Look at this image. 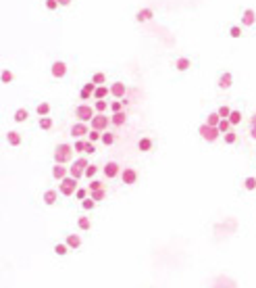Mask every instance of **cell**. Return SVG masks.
I'll return each instance as SVG.
<instances>
[{
  "label": "cell",
  "instance_id": "obj_1",
  "mask_svg": "<svg viewBox=\"0 0 256 288\" xmlns=\"http://www.w3.org/2000/svg\"><path fill=\"white\" fill-rule=\"evenodd\" d=\"M73 153H75V148L71 144H58L55 148V163H60V165H67V163H71L73 159Z\"/></svg>",
  "mask_w": 256,
  "mask_h": 288
},
{
  "label": "cell",
  "instance_id": "obj_2",
  "mask_svg": "<svg viewBox=\"0 0 256 288\" xmlns=\"http://www.w3.org/2000/svg\"><path fill=\"white\" fill-rule=\"evenodd\" d=\"M77 178H73V176H67L65 180H60V184H58V192L63 196H73L75 192H77Z\"/></svg>",
  "mask_w": 256,
  "mask_h": 288
},
{
  "label": "cell",
  "instance_id": "obj_3",
  "mask_svg": "<svg viewBox=\"0 0 256 288\" xmlns=\"http://www.w3.org/2000/svg\"><path fill=\"white\" fill-rule=\"evenodd\" d=\"M75 117H77V121H84V124H87V121H92L96 117V109L92 107V104L84 102V104H79V107L75 109Z\"/></svg>",
  "mask_w": 256,
  "mask_h": 288
},
{
  "label": "cell",
  "instance_id": "obj_4",
  "mask_svg": "<svg viewBox=\"0 0 256 288\" xmlns=\"http://www.w3.org/2000/svg\"><path fill=\"white\" fill-rule=\"evenodd\" d=\"M198 134H200L202 140H206V142H215V140H219V136H221L219 128H213V126H208V124H202L198 128Z\"/></svg>",
  "mask_w": 256,
  "mask_h": 288
},
{
  "label": "cell",
  "instance_id": "obj_5",
  "mask_svg": "<svg viewBox=\"0 0 256 288\" xmlns=\"http://www.w3.org/2000/svg\"><path fill=\"white\" fill-rule=\"evenodd\" d=\"M87 159L85 157H79V159H75L73 163H71V167H69V176H73V178H82V176H85V167H87Z\"/></svg>",
  "mask_w": 256,
  "mask_h": 288
},
{
  "label": "cell",
  "instance_id": "obj_6",
  "mask_svg": "<svg viewBox=\"0 0 256 288\" xmlns=\"http://www.w3.org/2000/svg\"><path fill=\"white\" fill-rule=\"evenodd\" d=\"M111 124V119L104 113H96V117L90 121V129H98V132H107V128Z\"/></svg>",
  "mask_w": 256,
  "mask_h": 288
},
{
  "label": "cell",
  "instance_id": "obj_7",
  "mask_svg": "<svg viewBox=\"0 0 256 288\" xmlns=\"http://www.w3.org/2000/svg\"><path fill=\"white\" fill-rule=\"evenodd\" d=\"M102 171H104V178L114 180V178H117V176H119V173H121L123 169H121V165H119L117 161H109V163H104Z\"/></svg>",
  "mask_w": 256,
  "mask_h": 288
},
{
  "label": "cell",
  "instance_id": "obj_8",
  "mask_svg": "<svg viewBox=\"0 0 256 288\" xmlns=\"http://www.w3.org/2000/svg\"><path fill=\"white\" fill-rule=\"evenodd\" d=\"M121 182L125 186H134V184H138V171L134 169V167H125L121 171Z\"/></svg>",
  "mask_w": 256,
  "mask_h": 288
},
{
  "label": "cell",
  "instance_id": "obj_9",
  "mask_svg": "<svg viewBox=\"0 0 256 288\" xmlns=\"http://www.w3.org/2000/svg\"><path fill=\"white\" fill-rule=\"evenodd\" d=\"M50 73L52 77H57V80H63V77L67 75V65L63 63V61H55L50 67Z\"/></svg>",
  "mask_w": 256,
  "mask_h": 288
},
{
  "label": "cell",
  "instance_id": "obj_10",
  "mask_svg": "<svg viewBox=\"0 0 256 288\" xmlns=\"http://www.w3.org/2000/svg\"><path fill=\"white\" fill-rule=\"evenodd\" d=\"M96 88H98V86H96L94 82L84 84V86H82V90H79V98H82V100H90V98H94Z\"/></svg>",
  "mask_w": 256,
  "mask_h": 288
},
{
  "label": "cell",
  "instance_id": "obj_11",
  "mask_svg": "<svg viewBox=\"0 0 256 288\" xmlns=\"http://www.w3.org/2000/svg\"><path fill=\"white\" fill-rule=\"evenodd\" d=\"M90 134V129H87V124H84V121H77V124L71 126V136L73 138H84Z\"/></svg>",
  "mask_w": 256,
  "mask_h": 288
},
{
  "label": "cell",
  "instance_id": "obj_12",
  "mask_svg": "<svg viewBox=\"0 0 256 288\" xmlns=\"http://www.w3.org/2000/svg\"><path fill=\"white\" fill-rule=\"evenodd\" d=\"M65 242H67V247L71 249V251H77V249H82V236L79 234H67L65 236Z\"/></svg>",
  "mask_w": 256,
  "mask_h": 288
},
{
  "label": "cell",
  "instance_id": "obj_13",
  "mask_svg": "<svg viewBox=\"0 0 256 288\" xmlns=\"http://www.w3.org/2000/svg\"><path fill=\"white\" fill-rule=\"evenodd\" d=\"M67 176H69V167H65V165H60V163H55V167H52V178L60 182Z\"/></svg>",
  "mask_w": 256,
  "mask_h": 288
},
{
  "label": "cell",
  "instance_id": "obj_14",
  "mask_svg": "<svg viewBox=\"0 0 256 288\" xmlns=\"http://www.w3.org/2000/svg\"><path fill=\"white\" fill-rule=\"evenodd\" d=\"M111 94L114 96L117 100H121L123 96L127 94V88H125V84H121V82H114L113 86H111Z\"/></svg>",
  "mask_w": 256,
  "mask_h": 288
},
{
  "label": "cell",
  "instance_id": "obj_15",
  "mask_svg": "<svg viewBox=\"0 0 256 288\" xmlns=\"http://www.w3.org/2000/svg\"><path fill=\"white\" fill-rule=\"evenodd\" d=\"M231 84H233V75L229 73V71L219 75V88L221 90H229V88H231Z\"/></svg>",
  "mask_w": 256,
  "mask_h": 288
},
{
  "label": "cell",
  "instance_id": "obj_16",
  "mask_svg": "<svg viewBox=\"0 0 256 288\" xmlns=\"http://www.w3.org/2000/svg\"><path fill=\"white\" fill-rule=\"evenodd\" d=\"M254 23H256V13L252 11V8H246V11L242 13V25H246V28H252Z\"/></svg>",
  "mask_w": 256,
  "mask_h": 288
},
{
  "label": "cell",
  "instance_id": "obj_17",
  "mask_svg": "<svg viewBox=\"0 0 256 288\" xmlns=\"http://www.w3.org/2000/svg\"><path fill=\"white\" fill-rule=\"evenodd\" d=\"M42 200H44V205H48V207H52V205H57V200H58V192L57 190H46L44 192V196H42Z\"/></svg>",
  "mask_w": 256,
  "mask_h": 288
},
{
  "label": "cell",
  "instance_id": "obj_18",
  "mask_svg": "<svg viewBox=\"0 0 256 288\" xmlns=\"http://www.w3.org/2000/svg\"><path fill=\"white\" fill-rule=\"evenodd\" d=\"M6 142L11 144V146H21L23 136L19 132H15V129H11V132H6Z\"/></svg>",
  "mask_w": 256,
  "mask_h": 288
},
{
  "label": "cell",
  "instance_id": "obj_19",
  "mask_svg": "<svg viewBox=\"0 0 256 288\" xmlns=\"http://www.w3.org/2000/svg\"><path fill=\"white\" fill-rule=\"evenodd\" d=\"M152 146H154V142H152V138H148V136H144V138H140V140H138V151L140 153L152 151Z\"/></svg>",
  "mask_w": 256,
  "mask_h": 288
},
{
  "label": "cell",
  "instance_id": "obj_20",
  "mask_svg": "<svg viewBox=\"0 0 256 288\" xmlns=\"http://www.w3.org/2000/svg\"><path fill=\"white\" fill-rule=\"evenodd\" d=\"M152 17H154V11H152V8H142V11H138V13H136V19H138L140 23L150 21Z\"/></svg>",
  "mask_w": 256,
  "mask_h": 288
},
{
  "label": "cell",
  "instance_id": "obj_21",
  "mask_svg": "<svg viewBox=\"0 0 256 288\" xmlns=\"http://www.w3.org/2000/svg\"><path fill=\"white\" fill-rule=\"evenodd\" d=\"M125 121H127V113L125 111L113 113V117H111V124L113 126H125Z\"/></svg>",
  "mask_w": 256,
  "mask_h": 288
},
{
  "label": "cell",
  "instance_id": "obj_22",
  "mask_svg": "<svg viewBox=\"0 0 256 288\" xmlns=\"http://www.w3.org/2000/svg\"><path fill=\"white\" fill-rule=\"evenodd\" d=\"M190 67H192V61L188 57H179L175 61V69H177V71H188Z\"/></svg>",
  "mask_w": 256,
  "mask_h": 288
},
{
  "label": "cell",
  "instance_id": "obj_23",
  "mask_svg": "<svg viewBox=\"0 0 256 288\" xmlns=\"http://www.w3.org/2000/svg\"><path fill=\"white\" fill-rule=\"evenodd\" d=\"M28 117H29V113H28V109H17L15 111V115H13V121L15 124H23V121H28Z\"/></svg>",
  "mask_w": 256,
  "mask_h": 288
},
{
  "label": "cell",
  "instance_id": "obj_24",
  "mask_svg": "<svg viewBox=\"0 0 256 288\" xmlns=\"http://www.w3.org/2000/svg\"><path fill=\"white\" fill-rule=\"evenodd\" d=\"M77 228L82 230V232H90V230H92L90 217H77Z\"/></svg>",
  "mask_w": 256,
  "mask_h": 288
},
{
  "label": "cell",
  "instance_id": "obj_25",
  "mask_svg": "<svg viewBox=\"0 0 256 288\" xmlns=\"http://www.w3.org/2000/svg\"><path fill=\"white\" fill-rule=\"evenodd\" d=\"M109 94H111V88H107V86H98L96 92H94V100H104Z\"/></svg>",
  "mask_w": 256,
  "mask_h": 288
},
{
  "label": "cell",
  "instance_id": "obj_26",
  "mask_svg": "<svg viewBox=\"0 0 256 288\" xmlns=\"http://www.w3.org/2000/svg\"><path fill=\"white\" fill-rule=\"evenodd\" d=\"M69 251H71V249L67 247V242H57V244H55V255H57V257H65Z\"/></svg>",
  "mask_w": 256,
  "mask_h": 288
},
{
  "label": "cell",
  "instance_id": "obj_27",
  "mask_svg": "<svg viewBox=\"0 0 256 288\" xmlns=\"http://www.w3.org/2000/svg\"><path fill=\"white\" fill-rule=\"evenodd\" d=\"M40 129H44V132H48V129H52V126H55V119L52 117H40Z\"/></svg>",
  "mask_w": 256,
  "mask_h": 288
},
{
  "label": "cell",
  "instance_id": "obj_28",
  "mask_svg": "<svg viewBox=\"0 0 256 288\" xmlns=\"http://www.w3.org/2000/svg\"><path fill=\"white\" fill-rule=\"evenodd\" d=\"M36 113L40 117H48L50 115V102H40L36 107Z\"/></svg>",
  "mask_w": 256,
  "mask_h": 288
},
{
  "label": "cell",
  "instance_id": "obj_29",
  "mask_svg": "<svg viewBox=\"0 0 256 288\" xmlns=\"http://www.w3.org/2000/svg\"><path fill=\"white\" fill-rule=\"evenodd\" d=\"M98 171H100L98 165L90 163V165H87V167H85V178H87V180H94V178H96V173H98Z\"/></svg>",
  "mask_w": 256,
  "mask_h": 288
},
{
  "label": "cell",
  "instance_id": "obj_30",
  "mask_svg": "<svg viewBox=\"0 0 256 288\" xmlns=\"http://www.w3.org/2000/svg\"><path fill=\"white\" fill-rule=\"evenodd\" d=\"M206 124H208V126H213V128H219V124H221V115H219V111L210 113V115L206 117Z\"/></svg>",
  "mask_w": 256,
  "mask_h": 288
},
{
  "label": "cell",
  "instance_id": "obj_31",
  "mask_svg": "<svg viewBox=\"0 0 256 288\" xmlns=\"http://www.w3.org/2000/svg\"><path fill=\"white\" fill-rule=\"evenodd\" d=\"M82 209H84V211H94V209H96V200H94L92 196L84 198V200H82Z\"/></svg>",
  "mask_w": 256,
  "mask_h": 288
},
{
  "label": "cell",
  "instance_id": "obj_32",
  "mask_svg": "<svg viewBox=\"0 0 256 288\" xmlns=\"http://www.w3.org/2000/svg\"><path fill=\"white\" fill-rule=\"evenodd\" d=\"M90 196L96 200V203H98V200H104L107 198V188H100V190H92L90 192Z\"/></svg>",
  "mask_w": 256,
  "mask_h": 288
},
{
  "label": "cell",
  "instance_id": "obj_33",
  "mask_svg": "<svg viewBox=\"0 0 256 288\" xmlns=\"http://www.w3.org/2000/svg\"><path fill=\"white\" fill-rule=\"evenodd\" d=\"M114 140H117V136H114V134H111V132H104V134H102V140H100V142H102L104 146H113V144H114Z\"/></svg>",
  "mask_w": 256,
  "mask_h": 288
},
{
  "label": "cell",
  "instance_id": "obj_34",
  "mask_svg": "<svg viewBox=\"0 0 256 288\" xmlns=\"http://www.w3.org/2000/svg\"><path fill=\"white\" fill-rule=\"evenodd\" d=\"M92 82H94L96 86H104V84H107V75H104L102 71H96V73L92 75Z\"/></svg>",
  "mask_w": 256,
  "mask_h": 288
},
{
  "label": "cell",
  "instance_id": "obj_35",
  "mask_svg": "<svg viewBox=\"0 0 256 288\" xmlns=\"http://www.w3.org/2000/svg\"><path fill=\"white\" fill-rule=\"evenodd\" d=\"M244 188L248 190V192H254V190H256V178H254V176H248V178H246V180H244Z\"/></svg>",
  "mask_w": 256,
  "mask_h": 288
},
{
  "label": "cell",
  "instance_id": "obj_36",
  "mask_svg": "<svg viewBox=\"0 0 256 288\" xmlns=\"http://www.w3.org/2000/svg\"><path fill=\"white\" fill-rule=\"evenodd\" d=\"M223 142L229 144V146L235 144V142H237V134L233 132V129H231V132H227V134H223Z\"/></svg>",
  "mask_w": 256,
  "mask_h": 288
},
{
  "label": "cell",
  "instance_id": "obj_37",
  "mask_svg": "<svg viewBox=\"0 0 256 288\" xmlns=\"http://www.w3.org/2000/svg\"><path fill=\"white\" fill-rule=\"evenodd\" d=\"M219 132H221V134L231 132V121H229V119H221V124H219Z\"/></svg>",
  "mask_w": 256,
  "mask_h": 288
},
{
  "label": "cell",
  "instance_id": "obj_38",
  "mask_svg": "<svg viewBox=\"0 0 256 288\" xmlns=\"http://www.w3.org/2000/svg\"><path fill=\"white\" fill-rule=\"evenodd\" d=\"M102 134L104 132H98V129H90V134H87V140H90V142H98V140H102Z\"/></svg>",
  "mask_w": 256,
  "mask_h": 288
},
{
  "label": "cell",
  "instance_id": "obj_39",
  "mask_svg": "<svg viewBox=\"0 0 256 288\" xmlns=\"http://www.w3.org/2000/svg\"><path fill=\"white\" fill-rule=\"evenodd\" d=\"M100 188H107V186H104V182H100V180H90V184H87V190H100Z\"/></svg>",
  "mask_w": 256,
  "mask_h": 288
},
{
  "label": "cell",
  "instance_id": "obj_40",
  "mask_svg": "<svg viewBox=\"0 0 256 288\" xmlns=\"http://www.w3.org/2000/svg\"><path fill=\"white\" fill-rule=\"evenodd\" d=\"M94 109H96V113H107L109 102H107V100H96V102H94Z\"/></svg>",
  "mask_w": 256,
  "mask_h": 288
},
{
  "label": "cell",
  "instance_id": "obj_41",
  "mask_svg": "<svg viewBox=\"0 0 256 288\" xmlns=\"http://www.w3.org/2000/svg\"><path fill=\"white\" fill-rule=\"evenodd\" d=\"M229 121H231V126L242 124V111H231V115H229Z\"/></svg>",
  "mask_w": 256,
  "mask_h": 288
},
{
  "label": "cell",
  "instance_id": "obj_42",
  "mask_svg": "<svg viewBox=\"0 0 256 288\" xmlns=\"http://www.w3.org/2000/svg\"><path fill=\"white\" fill-rule=\"evenodd\" d=\"M85 142H87V140H84V138H77L75 144H73L75 153H85Z\"/></svg>",
  "mask_w": 256,
  "mask_h": 288
},
{
  "label": "cell",
  "instance_id": "obj_43",
  "mask_svg": "<svg viewBox=\"0 0 256 288\" xmlns=\"http://www.w3.org/2000/svg\"><path fill=\"white\" fill-rule=\"evenodd\" d=\"M219 115H221V119H229V115H231V109H229L227 104H223V107H219Z\"/></svg>",
  "mask_w": 256,
  "mask_h": 288
},
{
  "label": "cell",
  "instance_id": "obj_44",
  "mask_svg": "<svg viewBox=\"0 0 256 288\" xmlns=\"http://www.w3.org/2000/svg\"><path fill=\"white\" fill-rule=\"evenodd\" d=\"M0 80H2V84H11V82H13V71H8V69H4L2 75H0Z\"/></svg>",
  "mask_w": 256,
  "mask_h": 288
},
{
  "label": "cell",
  "instance_id": "obj_45",
  "mask_svg": "<svg viewBox=\"0 0 256 288\" xmlns=\"http://www.w3.org/2000/svg\"><path fill=\"white\" fill-rule=\"evenodd\" d=\"M229 36H231V38H242V28L231 25V28H229Z\"/></svg>",
  "mask_w": 256,
  "mask_h": 288
},
{
  "label": "cell",
  "instance_id": "obj_46",
  "mask_svg": "<svg viewBox=\"0 0 256 288\" xmlns=\"http://www.w3.org/2000/svg\"><path fill=\"white\" fill-rule=\"evenodd\" d=\"M60 4H58V0H46V8L48 11H57Z\"/></svg>",
  "mask_w": 256,
  "mask_h": 288
},
{
  "label": "cell",
  "instance_id": "obj_47",
  "mask_svg": "<svg viewBox=\"0 0 256 288\" xmlns=\"http://www.w3.org/2000/svg\"><path fill=\"white\" fill-rule=\"evenodd\" d=\"M87 192H90V190H85V188H77L75 196H77L79 200H84V198H87Z\"/></svg>",
  "mask_w": 256,
  "mask_h": 288
},
{
  "label": "cell",
  "instance_id": "obj_48",
  "mask_svg": "<svg viewBox=\"0 0 256 288\" xmlns=\"http://www.w3.org/2000/svg\"><path fill=\"white\" fill-rule=\"evenodd\" d=\"M111 111H113V113H119V111H123V107H121V100H113V102H111Z\"/></svg>",
  "mask_w": 256,
  "mask_h": 288
},
{
  "label": "cell",
  "instance_id": "obj_49",
  "mask_svg": "<svg viewBox=\"0 0 256 288\" xmlns=\"http://www.w3.org/2000/svg\"><path fill=\"white\" fill-rule=\"evenodd\" d=\"M85 153H87V155H94V153H96V146H94V142H90V140L85 142Z\"/></svg>",
  "mask_w": 256,
  "mask_h": 288
},
{
  "label": "cell",
  "instance_id": "obj_50",
  "mask_svg": "<svg viewBox=\"0 0 256 288\" xmlns=\"http://www.w3.org/2000/svg\"><path fill=\"white\" fill-rule=\"evenodd\" d=\"M250 136L254 138V140H256V126H250Z\"/></svg>",
  "mask_w": 256,
  "mask_h": 288
},
{
  "label": "cell",
  "instance_id": "obj_51",
  "mask_svg": "<svg viewBox=\"0 0 256 288\" xmlns=\"http://www.w3.org/2000/svg\"><path fill=\"white\" fill-rule=\"evenodd\" d=\"M58 4L60 6H69V4H71V0H58Z\"/></svg>",
  "mask_w": 256,
  "mask_h": 288
},
{
  "label": "cell",
  "instance_id": "obj_52",
  "mask_svg": "<svg viewBox=\"0 0 256 288\" xmlns=\"http://www.w3.org/2000/svg\"><path fill=\"white\" fill-rule=\"evenodd\" d=\"M250 126H256V113H254L252 119H250Z\"/></svg>",
  "mask_w": 256,
  "mask_h": 288
}]
</instances>
